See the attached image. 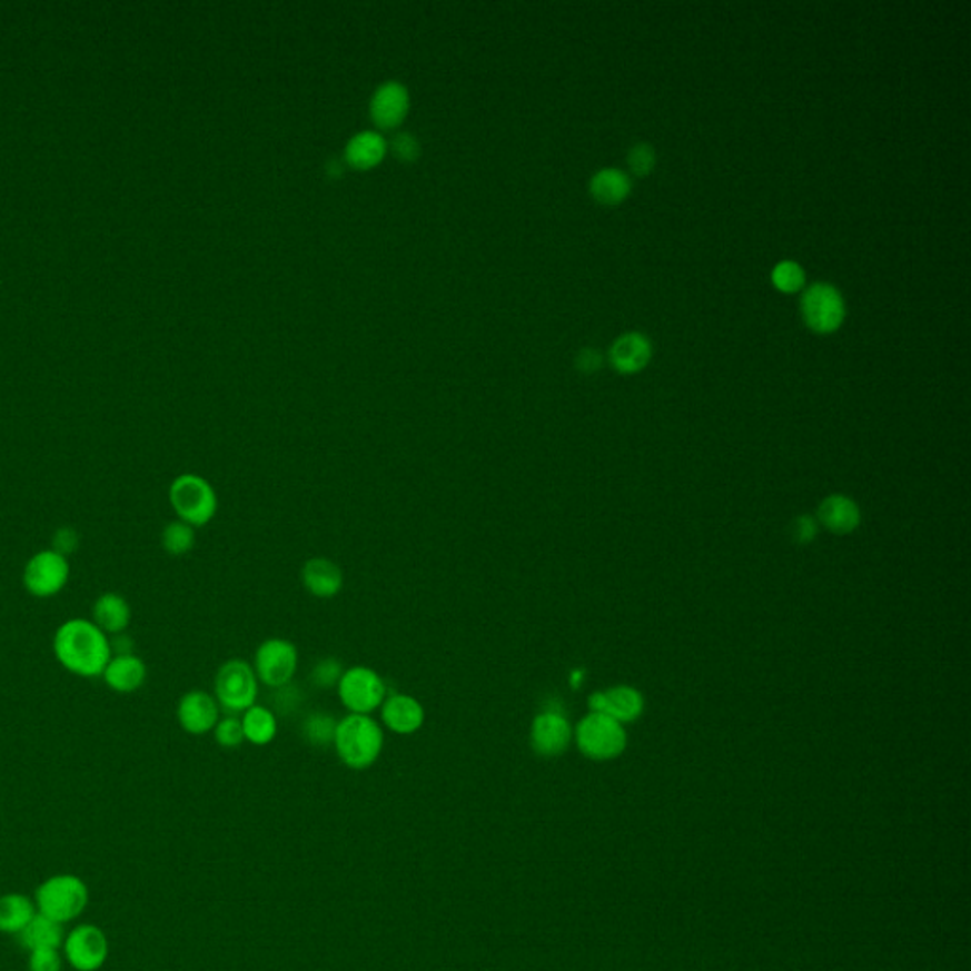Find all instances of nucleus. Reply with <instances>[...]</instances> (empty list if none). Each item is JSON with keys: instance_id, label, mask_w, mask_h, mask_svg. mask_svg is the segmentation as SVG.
Returning <instances> with one entry per match:
<instances>
[{"instance_id": "obj_24", "label": "nucleus", "mask_w": 971, "mask_h": 971, "mask_svg": "<svg viewBox=\"0 0 971 971\" xmlns=\"http://www.w3.org/2000/svg\"><path fill=\"white\" fill-rule=\"evenodd\" d=\"M241 725H244L245 740L251 742L255 746H266V744L274 742V739L277 736V729H279L274 710H270L268 706H260V704H255L247 712H244Z\"/></svg>"}, {"instance_id": "obj_37", "label": "nucleus", "mask_w": 971, "mask_h": 971, "mask_svg": "<svg viewBox=\"0 0 971 971\" xmlns=\"http://www.w3.org/2000/svg\"><path fill=\"white\" fill-rule=\"evenodd\" d=\"M393 150H395L400 158H414V156L418 155V142L414 141L413 136L400 133V136L395 137V141H393Z\"/></svg>"}, {"instance_id": "obj_33", "label": "nucleus", "mask_w": 971, "mask_h": 971, "mask_svg": "<svg viewBox=\"0 0 971 971\" xmlns=\"http://www.w3.org/2000/svg\"><path fill=\"white\" fill-rule=\"evenodd\" d=\"M628 164L634 174L647 175L655 166V150L650 145H636L628 155Z\"/></svg>"}, {"instance_id": "obj_23", "label": "nucleus", "mask_w": 971, "mask_h": 971, "mask_svg": "<svg viewBox=\"0 0 971 971\" xmlns=\"http://www.w3.org/2000/svg\"><path fill=\"white\" fill-rule=\"evenodd\" d=\"M65 935L67 932L63 924L37 913L18 938H20V945L29 952L37 949H61Z\"/></svg>"}, {"instance_id": "obj_29", "label": "nucleus", "mask_w": 971, "mask_h": 971, "mask_svg": "<svg viewBox=\"0 0 971 971\" xmlns=\"http://www.w3.org/2000/svg\"><path fill=\"white\" fill-rule=\"evenodd\" d=\"M344 670L346 668L341 666L338 658H335V656H327V658L317 661L316 666L311 668L309 682L314 683L317 688L338 687V682L341 680Z\"/></svg>"}, {"instance_id": "obj_12", "label": "nucleus", "mask_w": 971, "mask_h": 971, "mask_svg": "<svg viewBox=\"0 0 971 971\" xmlns=\"http://www.w3.org/2000/svg\"><path fill=\"white\" fill-rule=\"evenodd\" d=\"M803 317L816 333H831L841 327L844 304L839 290L828 284L812 285L803 296Z\"/></svg>"}, {"instance_id": "obj_18", "label": "nucleus", "mask_w": 971, "mask_h": 971, "mask_svg": "<svg viewBox=\"0 0 971 971\" xmlns=\"http://www.w3.org/2000/svg\"><path fill=\"white\" fill-rule=\"evenodd\" d=\"M91 621L109 637L123 634L131 623V607L128 600L118 592H105L93 604Z\"/></svg>"}, {"instance_id": "obj_35", "label": "nucleus", "mask_w": 971, "mask_h": 971, "mask_svg": "<svg viewBox=\"0 0 971 971\" xmlns=\"http://www.w3.org/2000/svg\"><path fill=\"white\" fill-rule=\"evenodd\" d=\"M78 545H80V535H78L77 529L59 528L53 534L52 551L63 554L65 558H69V554L75 553Z\"/></svg>"}, {"instance_id": "obj_3", "label": "nucleus", "mask_w": 971, "mask_h": 971, "mask_svg": "<svg viewBox=\"0 0 971 971\" xmlns=\"http://www.w3.org/2000/svg\"><path fill=\"white\" fill-rule=\"evenodd\" d=\"M32 900L40 914L65 927L85 914L90 903V888L80 876L61 873L40 882Z\"/></svg>"}, {"instance_id": "obj_39", "label": "nucleus", "mask_w": 971, "mask_h": 971, "mask_svg": "<svg viewBox=\"0 0 971 971\" xmlns=\"http://www.w3.org/2000/svg\"><path fill=\"white\" fill-rule=\"evenodd\" d=\"M110 651H112V655H131L133 642H131V637L126 636V632L110 636Z\"/></svg>"}, {"instance_id": "obj_15", "label": "nucleus", "mask_w": 971, "mask_h": 971, "mask_svg": "<svg viewBox=\"0 0 971 971\" xmlns=\"http://www.w3.org/2000/svg\"><path fill=\"white\" fill-rule=\"evenodd\" d=\"M592 714H604L617 723H631L644 712V698L632 687H613L588 696Z\"/></svg>"}, {"instance_id": "obj_22", "label": "nucleus", "mask_w": 971, "mask_h": 971, "mask_svg": "<svg viewBox=\"0 0 971 971\" xmlns=\"http://www.w3.org/2000/svg\"><path fill=\"white\" fill-rule=\"evenodd\" d=\"M408 109V91L399 82L382 85L373 97V117L382 126H393L405 117Z\"/></svg>"}, {"instance_id": "obj_30", "label": "nucleus", "mask_w": 971, "mask_h": 971, "mask_svg": "<svg viewBox=\"0 0 971 971\" xmlns=\"http://www.w3.org/2000/svg\"><path fill=\"white\" fill-rule=\"evenodd\" d=\"M212 736L217 744L222 747H239L245 742L244 725L236 715L220 717L219 723L212 729Z\"/></svg>"}, {"instance_id": "obj_26", "label": "nucleus", "mask_w": 971, "mask_h": 971, "mask_svg": "<svg viewBox=\"0 0 971 971\" xmlns=\"http://www.w3.org/2000/svg\"><path fill=\"white\" fill-rule=\"evenodd\" d=\"M384 152H386V141L376 131H360L351 137L346 148L348 160L357 168L374 166L376 161H380Z\"/></svg>"}, {"instance_id": "obj_14", "label": "nucleus", "mask_w": 971, "mask_h": 971, "mask_svg": "<svg viewBox=\"0 0 971 971\" xmlns=\"http://www.w3.org/2000/svg\"><path fill=\"white\" fill-rule=\"evenodd\" d=\"M382 727L400 736H410L424 727L425 707L418 698L405 693H392L380 707Z\"/></svg>"}, {"instance_id": "obj_17", "label": "nucleus", "mask_w": 971, "mask_h": 971, "mask_svg": "<svg viewBox=\"0 0 971 971\" xmlns=\"http://www.w3.org/2000/svg\"><path fill=\"white\" fill-rule=\"evenodd\" d=\"M147 674L145 661L136 653H131V655H112L101 677L118 695H131L145 685Z\"/></svg>"}, {"instance_id": "obj_11", "label": "nucleus", "mask_w": 971, "mask_h": 971, "mask_svg": "<svg viewBox=\"0 0 971 971\" xmlns=\"http://www.w3.org/2000/svg\"><path fill=\"white\" fill-rule=\"evenodd\" d=\"M572 739V725L559 710L547 707L532 721L529 744L541 757H558L569 747Z\"/></svg>"}, {"instance_id": "obj_6", "label": "nucleus", "mask_w": 971, "mask_h": 971, "mask_svg": "<svg viewBox=\"0 0 971 971\" xmlns=\"http://www.w3.org/2000/svg\"><path fill=\"white\" fill-rule=\"evenodd\" d=\"M338 698L349 714L370 715L380 710L387 698V685L376 670L351 666L344 670L338 682Z\"/></svg>"}, {"instance_id": "obj_10", "label": "nucleus", "mask_w": 971, "mask_h": 971, "mask_svg": "<svg viewBox=\"0 0 971 971\" xmlns=\"http://www.w3.org/2000/svg\"><path fill=\"white\" fill-rule=\"evenodd\" d=\"M61 952L72 970L99 971L109 960V938L97 924H78L65 935Z\"/></svg>"}, {"instance_id": "obj_34", "label": "nucleus", "mask_w": 971, "mask_h": 971, "mask_svg": "<svg viewBox=\"0 0 971 971\" xmlns=\"http://www.w3.org/2000/svg\"><path fill=\"white\" fill-rule=\"evenodd\" d=\"M303 691L300 688L295 687L293 683L289 685H285V687L276 688V696H274V702H276V707L279 712H284V714H290L293 710L300 706V702H303Z\"/></svg>"}, {"instance_id": "obj_32", "label": "nucleus", "mask_w": 971, "mask_h": 971, "mask_svg": "<svg viewBox=\"0 0 971 971\" xmlns=\"http://www.w3.org/2000/svg\"><path fill=\"white\" fill-rule=\"evenodd\" d=\"M61 949H37L29 951L27 971H63Z\"/></svg>"}, {"instance_id": "obj_7", "label": "nucleus", "mask_w": 971, "mask_h": 971, "mask_svg": "<svg viewBox=\"0 0 971 971\" xmlns=\"http://www.w3.org/2000/svg\"><path fill=\"white\" fill-rule=\"evenodd\" d=\"M577 746L586 757L596 761L613 760L626 747L623 725L604 714H588L575 731Z\"/></svg>"}, {"instance_id": "obj_31", "label": "nucleus", "mask_w": 971, "mask_h": 971, "mask_svg": "<svg viewBox=\"0 0 971 971\" xmlns=\"http://www.w3.org/2000/svg\"><path fill=\"white\" fill-rule=\"evenodd\" d=\"M772 281L784 293H795L804 284V271L795 262H780L772 271Z\"/></svg>"}, {"instance_id": "obj_38", "label": "nucleus", "mask_w": 971, "mask_h": 971, "mask_svg": "<svg viewBox=\"0 0 971 971\" xmlns=\"http://www.w3.org/2000/svg\"><path fill=\"white\" fill-rule=\"evenodd\" d=\"M600 365H602V355H600L596 349H583L579 357H577V367H579L581 370H585V373L598 370Z\"/></svg>"}, {"instance_id": "obj_5", "label": "nucleus", "mask_w": 971, "mask_h": 971, "mask_svg": "<svg viewBox=\"0 0 971 971\" xmlns=\"http://www.w3.org/2000/svg\"><path fill=\"white\" fill-rule=\"evenodd\" d=\"M215 698L220 710L230 715L244 714L257 704L258 680L252 664L244 658H230L215 676Z\"/></svg>"}, {"instance_id": "obj_1", "label": "nucleus", "mask_w": 971, "mask_h": 971, "mask_svg": "<svg viewBox=\"0 0 971 971\" xmlns=\"http://www.w3.org/2000/svg\"><path fill=\"white\" fill-rule=\"evenodd\" d=\"M53 655L75 676L99 677L112 658L110 637L91 618H71L56 631Z\"/></svg>"}, {"instance_id": "obj_36", "label": "nucleus", "mask_w": 971, "mask_h": 971, "mask_svg": "<svg viewBox=\"0 0 971 971\" xmlns=\"http://www.w3.org/2000/svg\"><path fill=\"white\" fill-rule=\"evenodd\" d=\"M818 534V522L812 516H799L792 524V537L799 545L811 543Z\"/></svg>"}, {"instance_id": "obj_16", "label": "nucleus", "mask_w": 971, "mask_h": 971, "mask_svg": "<svg viewBox=\"0 0 971 971\" xmlns=\"http://www.w3.org/2000/svg\"><path fill=\"white\" fill-rule=\"evenodd\" d=\"M300 579L314 598H335L344 588L341 567L328 558H309L303 566Z\"/></svg>"}, {"instance_id": "obj_9", "label": "nucleus", "mask_w": 971, "mask_h": 971, "mask_svg": "<svg viewBox=\"0 0 971 971\" xmlns=\"http://www.w3.org/2000/svg\"><path fill=\"white\" fill-rule=\"evenodd\" d=\"M71 577V564L63 554L52 548L39 551L27 559L23 567V586L34 598H52L63 591Z\"/></svg>"}, {"instance_id": "obj_21", "label": "nucleus", "mask_w": 971, "mask_h": 971, "mask_svg": "<svg viewBox=\"0 0 971 971\" xmlns=\"http://www.w3.org/2000/svg\"><path fill=\"white\" fill-rule=\"evenodd\" d=\"M651 344L644 335L628 333L618 338L612 348L613 367L624 374L637 373L650 363Z\"/></svg>"}, {"instance_id": "obj_27", "label": "nucleus", "mask_w": 971, "mask_h": 971, "mask_svg": "<svg viewBox=\"0 0 971 971\" xmlns=\"http://www.w3.org/2000/svg\"><path fill=\"white\" fill-rule=\"evenodd\" d=\"M161 548L175 558L187 556L196 547V528L187 522L171 521L164 526L160 535Z\"/></svg>"}, {"instance_id": "obj_2", "label": "nucleus", "mask_w": 971, "mask_h": 971, "mask_svg": "<svg viewBox=\"0 0 971 971\" xmlns=\"http://www.w3.org/2000/svg\"><path fill=\"white\" fill-rule=\"evenodd\" d=\"M384 742L386 734L378 721L370 715L348 714L338 720L333 746L344 765L365 771L380 757Z\"/></svg>"}, {"instance_id": "obj_19", "label": "nucleus", "mask_w": 971, "mask_h": 971, "mask_svg": "<svg viewBox=\"0 0 971 971\" xmlns=\"http://www.w3.org/2000/svg\"><path fill=\"white\" fill-rule=\"evenodd\" d=\"M862 521L860 507L850 497H825L818 507V521L828 532L835 535L852 534Z\"/></svg>"}, {"instance_id": "obj_25", "label": "nucleus", "mask_w": 971, "mask_h": 971, "mask_svg": "<svg viewBox=\"0 0 971 971\" xmlns=\"http://www.w3.org/2000/svg\"><path fill=\"white\" fill-rule=\"evenodd\" d=\"M591 192L602 204H618L631 192V179L618 169H602L591 180Z\"/></svg>"}, {"instance_id": "obj_28", "label": "nucleus", "mask_w": 971, "mask_h": 971, "mask_svg": "<svg viewBox=\"0 0 971 971\" xmlns=\"http://www.w3.org/2000/svg\"><path fill=\"white\" fill-rule=\"evenodd\" d=\"M336 727H338V720L335 715L327 712H311L303 721L300 731L309 746L325 747L335 744Z\"/></svg>"}, {"instance_id": "obj_8", "label": "nucleus", "mask_w": 971, "mask_h": 971, "mask_svg": "<svg viewBox=\"0 0 971 971\" xmlns=\"http://www.w3.org/2000/svg\"><path fill=\"white\" fill-rule=\"evenodd\" d=\"M252 670L257 674L258 683H262L266 687H285L295 680L298 670V650L290 640L270 637L258 645Z\"/></svg>"}, {"instance_id": "obj_4", "label": "nucleus", "mask_w": 971, "mask_h": 971, "mask_svg": "<svg viewBox=\"0 0 971 971\" xmlns=\"http://www.w3.org/2000/svg\"><path fill=\"white\" fill-rule=\"evenodd\" d=\"M168 496L177 518L192 528H204L219 511L217 492L207 478L196 473L175 476Z\"/></svg>"}, {"instance_id": "obj_13", "label": "nucleus", "mask_w": 971, "mask_h": 971, "mask_svg": "<svg viewBox=\"0 0 971 971\" xmlns=\"http://www.w3.org/2000/svg\"><path fill=\"white\" fill-rule=\"evenodd\" d=\"M220 720V706L215 696L201 688H192L180 696L177 704V721L185 733L204 736L212 733Z\"/></svg>"}, {"instance_id": "obj_20", "label": "nucleus", "mask_w": 971, "mask_h": 971, "mask_svg": "<svg viewBox=\"0 0 971 971\" xmlns=\"http://www.w3.org/2000/svg\"><path fill=\"white\" fill-rule=\"evenodd\" d=\"M37 913L34 900L27 894L10 892L0 895V933L20 935Z\"/></svg>"}]
</instances>
